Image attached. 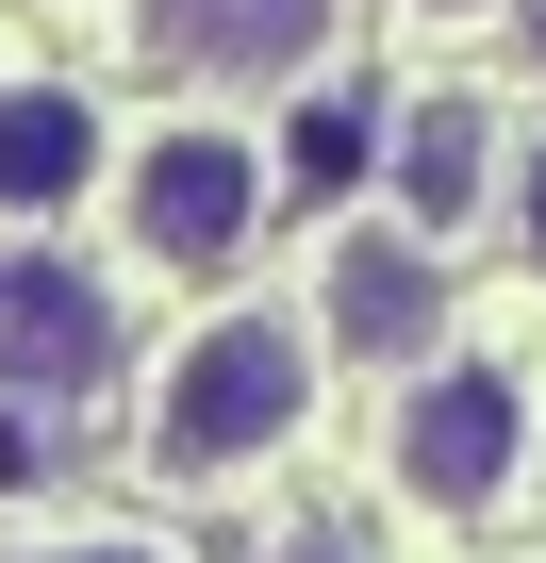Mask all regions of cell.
Masks as SVG:
<instances>
[{
  "label": "cell",
  "mask_w": 546,
  "mask_h": 563,
  "mask_svg": "<svg viewBox=\"0 0 546 563\" xmlns=\"http://www.w3.org/2000/svg\"><path fill=\"white\" fill-rule=\"evenodd\" d=\"M315 365H332V332L265 316V299L199 316V332L166 349L149 415H133L149 481H248V464H282V448H299V415H315Z\"/></svg>",
  "instance_id": "1"
},
{
  "label": "cell",
  "mask_w": 546,
  "mask_h": 563,
  "mask_svg": "<svg viewBox=\"0 0 546 563\" xmlns=\"http://www.w3.org/2000/svg\"><path fill=\"white\" fill-rule=\"evenodd\" d=\"M381 481L431 514V530H497L513 514V481H530V382L513 365H414L398 382V415H381Z\"/></svg>",
  "instance_id": "2"
},
{
  "label": "cell",
  "mask_w": 546,
  "mask_h": 563,
  "mask_svg": "<svg viewBox=\"0 0 546 563\" xmlns=\"http://www.w3.org/2000/svg\"><path fill=\"white\" fill-rule=\"evenodd\" d=\"M265 150L248 133H215V117H166L133 166H116V232L149 249V265H248V232H265Z\"/></svg>",
  "instance_id": "3"
},
{
  "label": "cell",
  "mask_w": 546,
  "mask_h": 563,
  "mask_svg": "<svg viewBox=\"0 0 546 563\" xmlns=\"http://www.w3.org/2000/svg\"><path fill=\"white\" fill-rule=\"evenodd\" d=\"M116 382V282L67 249H0V398L18 415H83Z\"/></svg>",
  "instance_id": "4"
},
{
  "label": "cell",
  "mask_w": 546,
  "mask_h": 563,
  "mask_svg": "<svg viewBox=\"0 0 546 563\" xmlns=\"http://www.w3.org/2000/svg\"><path fill=\"white\" fill-rule=\"evenodd\" d=\"M133 51L166 84H315L332 0H133Z\"/></svg>",
  "instance_id": "5"
},
{
  "label": "cell",
  "mask_w": 546,
  "mask_h": 563,
  "mask_svg": "<svg viewBox=\"0 0 546 563\" xmlns=\"http://www.w3.org/2000/svg\"><path fill=\"white\" fill-rule=\"evenodd\" d=\"M381 199H398V232L464 249L480 199H497V117H480V100H398V133H381Z\"/></svg>",
  "instance_id": "6"
},
{
  "label": "cell",
  "mask_w": 546,
  "mask_h": 563,
  "mask_svg": "<svg viewBox=\"0 0 546 563\" xmlns=\"http://www.w3.org/2000/svg\"><path fill=\"white\" fill-rule=\"evenodd\" d=\"M431 299H447V249H431V232H348V249H332V349L431 365Z\"/></svg>",
  "instance_id": "7"
},
{
  "label": "cell",
  "mask_w": 546,
  "mask_h": 563,
  "mask_svg": "<svg viewBox=\"0 0 546 563\" xmlns=\"http://www.w3.org/2000/svg\"><path fill=\"white\" fill-rule=\"evenodd\" d=\"M282 100H299V117H282V150H265V183H282L299 216H348V199L381 183L398 100H365V84H332V67H315V84H282Z\"/></svg>",
  "instance_id": "8"
},
{
  "label": "cell",
  "mask_w": 546,
  "mask_h": 563,
  "mask_svg": "<svg viewBox=\"0 0 546 563\" xmlns=\"http://www.w3.org/2000/svg\"><path fill=\"white\" fill-rule=\"evenodd\" d=\"M116 183V150H100V117L67 100V84H0V216H67V199H100Z\"/></svg>",
  "instance_id": "9"
},
{
  "label": "cell",
  "mask_w": 546,
  "mask_h": 563,
  "mask_svg": "<svg viewBox=\"0 0 546 563\" xmlns=\"http://www.w3.org/2000/svg\"><path fill=\"white\" fill-rule=\"evenodd\" d=\"M0 563H166L149 530H51V547H0Z\"/></svg>",
  "instance_id": "10"
},
{
  "label": "cell",
  "mask_w": 546,
  "mask_h": 563,
  "mask_svg": "<svg viewBox=\"0 0 546 563\" xmlns=\"http://www.w3.org/2000/svg\"><path fill=\"white\" fill-rule=\"evenodd\" d=\"M265 563H365V547H348V530H332V514H299V530H282V547H265Z\"/></svg>",
  "instance_id": "11"
},
{
  "label": "cell",
  "mask_w": 546,
  "mask_h": 563,
  "mask_svg": "<svg viewBox=\"0 0 546 563\" xmlns=\"http://www.w3.org/2000/svg\"><path fill=\"white\" fill-rule=\"evenodd\" d=\"M513 249H530V265H546V150H530V166H513Z\"/></svg>",
  "instance_id": "12"
},
{
  "label": "cell",
  "mask_w": 546,
  "mask_h": 563,
  "mask_svg": "<svg viewBox=\"0 0 546 563\" xmlns=\"http://www.w3.org/2000/svg\"><path fill=\"white\" fill-rule=\"evenodd\" d=\"M414 18H497V0H414Z\"/></svg>",
  "instance_id": "13"
},
{
  "label": "cell",
  "mask_w": 546,
  "mask_h": 563,
  "mask_svg": "<svg viewBox=\"0 0 546 563\" xmlns=\"http://www.w3.org/2000/svg\"><path fill=\"white\" fill-rule=\"evenodd\" d=\"M530 67H546V0H530Z\"/></svg>",
  "instance_id": "14"
}]
</instances>
